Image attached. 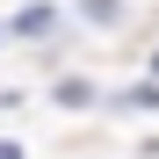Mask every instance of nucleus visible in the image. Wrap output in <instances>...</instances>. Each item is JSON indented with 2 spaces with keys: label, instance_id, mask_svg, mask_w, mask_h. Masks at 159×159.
<instances>
[{
  "label": "nucleus",
  "instance_id": "f257e3e1",
  "mask_svg": "<svg viewBox=\"0 0 159 159\" xmlns=\"http://www.w3.org/2000/svg\"><path fill=\"white\" fill-rule=\"evenodd\" d=\"M7 29H15V36H51V29H58V7H51V0H29Z\"/></svg>",
  "mask_w": 159,
  "mask_h": 159
},
{
  "label": "nucleus",
  "instance_id": "f03ea898",
  "mask_svg": "<svg viewBox=\"0 0 159 159\" xmlns=\"http://www.w3.org/2000/svg\"><path fill=\"white\" fill-rule=\"evenodd\" d=\"M80 15H87V22H101V29H109V22H123V0H80Z\"/></svg>",
  "mask_w": 159,
  "mask_h": 159
},
{
  "label": "nucleus",
  "instance_id": "7ed1b4c3",
  "mask_svg": "<svg viewBox=\"0 0 159 159\" xmlns=\"http://www.w3.org/2000/svg\"><path fill=\"white\" fill-rule=\"evenodd\" d=\"M58 101H65V109H80V101H94V87H87V80H65V87H58Z\"/></svg>",
  "mask_w": 159,
  "mask_h": 159
},
{
  "label": "nucleus",
  "instance_id": "20e7f679",
  "mask_svg": "<svg viewBox=\"0 0 159 159\" xmlns=\"http://www.w3.org/2000/svg\"><path fill=\"white\" fill-rule=\"evenodd\" d=\"M0 159H29V152H22V145H0Z\"/></svg>",
  "mask_w": 159,
  "mask_h": 159
}]
</instances>
